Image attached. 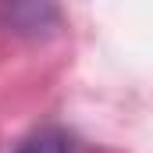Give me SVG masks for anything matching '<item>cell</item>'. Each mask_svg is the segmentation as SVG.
Segmentation results:
<instances>
[{
  "label": "cell",
  "mask_w": 153,
  "mask_h": 153,
  "mask_svg": "<svg viewBox=\"0 0 153 153\" xmlns=\"http://www.w3.org/2000/svg\"><path fill=\"white\" fill-rule=\"evenodd\" d=\"M18 153H68V143L57 139V135H36V139H29Z\"/></svg>",
  "instance_id": "cell-1"
}]
</instances>
